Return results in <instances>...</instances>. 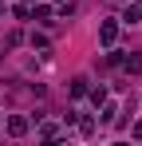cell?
Returning a JSON list of instances; mask_svg holds the SVG:
<instances>
[{"mask_svg": "<svg viewBox=\"0 0 142 146\" xmlns=\"http://www.w3.org/2000/svg\"><path fill=\"white\" fill-rule=\"evenodd\" d=\"M122 20H126V24H138L142 20V4H130V8L122 12Z\"/></svg>", "mask_w": 142, "mask_h": 146, "instance_id": "cell-3", "label": "cell"}, {"mask_svg": "<svg viewBox=\"0 0 142 146\" xmlns=\"http://www.w3.org/2000/svg\"><path fill=\"white\" fill-rule=\"evenodd\" d=\"M8 134H12V138H20V134H28V119H20V115H12V119H8Z\"/></svg>", "mask_w": 142, "mask_h": 146, "instance_id": "cell-2", "label": "cell"}, {"mask_svg": "<svg viewBox=\"0 0 142 146\" xmlns=\"http://www.w3.org/2000/svg\"><path fill=\"white\" fill-rule=\"evenodd\" d=\"M71 95H75V99L87 95V79H75V83H71Z\"/></svg>", "mask_w": 142, "mask_h": 146, "instance_id": "cell-4", "label": "cell"}, {"mask_svg": "<svg viewBox=\"0 0 142 146\" xmlns=\"http://www.w3.org/2000/svg\"><path fill=\"white\" fill-rule=\"evenodd\" d=\"M99 40H103L107 48H111V44H115V40H118V24H115V20H107V24L99 28Z\"/></svg>", "mask_w": 142, "mask_h": 146, "instance_id": "cell-1", "label": "cell"}, {"mask_svg": "<svg viewBox=\"0 0 142 146\" xmlns=\"http://www.w3.org/2000/svg\"><path fill=\"white\" fill-rule=\"evenodd\" d=\"M138 4H142V0H138Z\"/></svg>", "mask_w": 142, "mask_h": 146, "instance_id": "cell-5", "label": "cell"}]
</instances>
